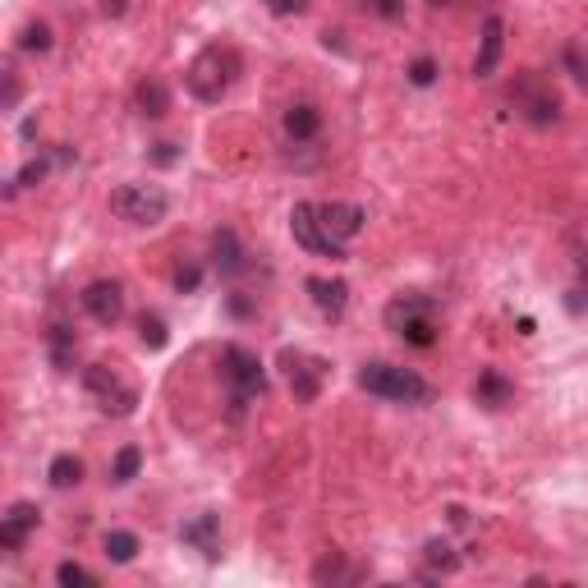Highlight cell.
I'll use <instances>...</instances> for the list:
<instances>
[{
	"instance_id": "6",
	"label": "cell",
	"mask_w": 588,
	"mask_h": 588,
	"mask_svg": "<svg viewBox=\"0 0 588 588\" xmlns=\"http://www.w3.org/2000/svg\"><path fill=\"white\" fill-rule=\"evenodd\" d=\"M83 382H88V391L97 396V405H102L106 414H115V419H129V414H134L138 391L120 373H115V368H106V363H92V368H83Z\"/></svg>"
},
{
	"instance_id": "25",
	"label": "cell",
	"mask_w": 588,
	"mask_h": 588,
	"mask_svg": "<svg viewBox=\"0 0 588 588\" xmlns=\"http://www.w3.org/2000/svg\"><path fill=\"white\" fill-rule=\"evenodd\" d=\"M423 556H428V566H437L441 575L460 570V556H455V547H451V543H441V538H432V543L423 547Z\"/></svg>"
},
{
	"instance_id": "13",
	"label": "cell",
	"mask_w": 588,
	"mask_h": 588,
	"mask_svg": "<svg viewBox=\"0 0 588 588\" xmlns=\"http://www.w3.org/2000/svg\"><path fill=\"white\" fill-rule=\"evenodd\" d=\"M501 46H506V19H501V14H487V19H483V42H478V60H474V74H478V79L497 74Z\"/></svg>"
},
{
	"instance_id": "2",
	"label": "cell",
	"mask_w": 588,
	"mask_h": 588,
	"mask_svg": "<svg viewBox=\"0 0 588 588\" xmlns=\"http://www.w3.org/2000/svg\"><path fill=\"white\" fill-rule=\"evenodd\" d=\"M359 386L368 396L400 400V405H423V400H432V386L423 382L414 368H396V363H363Z\"/></svg>"
},
{
	"instance_id": "10",
	"label": "cell",
	"mask_w": 588,
	"mask_h": 588,
	"mask_svg": "<svg viewBox=\"0 0 588 588\" xmlns=\"http://www.w3.org/2000/svg\"><path fill=\"white\" fill-rule=\"evenodd\" d=\"M83 308H88L92 322L115 327V322L125 317V290H120V281H92L88 290H83Z\"/></svg>"
},
{
	"instance_id": "16",
	"label": "cell",
	"mask_w": 588,
	"mask_h": 588,
	"mask_svg": "<svg viewBox=\"0 0 588 588\" xmlns=\"http://www.w3.org/2000/svg\"><path fill=\"white\" fill-rule=\"evenodd\" d=\"M308 294H313V304L322 308L327 317H340L345 313V304H350V285L327 281V276H313V281H308Z\"/></svg>"
},
{
	"instance_id": "14",
	"label": "cell",
	"mask_w": 588,
	"mask_h": 588,
	"mask_svg": "<svg viewBox=\"0 0 588 588\" xmlns=\"http://www.w3.org/2000/svg\"><path fill=\"white\" fill-rule=\"evenodd\" d=\"M180 538L189 547H198L207 561H216V556H221V520H216V515H198V520H189L180 529Z\"/></svg>"
},
{
	"instance_id": "33",
	"label": "cell",
	"mask_w": 588,
	"mask_h": 588,
	"mask_svg": "<svg viewBox=\"0 0 588 588\" xmlns=\"http://www.w3.org/2000/svg\"><path fill=\"white\" fill-rule=\"evenodd\" d=\"M152 161H157V166H175V161H180V147H175V143H157V147H152Z\"/></svg>"
},
{
	"instance_id": "3",
	"label": "cell",
	"mask_w": 588,
	"mask_h": 588,
	"mask_svg": "<svg viewBox=\"0 0 588 588\" xmlns=\"http://www.w3.org/2000/svg\"><path fill=\"white\" fill-rule=\"evenodd\" d=\"M235 79H239V56L230 46H207L203 56L189 65V74H184V83H189V92L198 102H221Z\"/></svg>"
},
{
	"instance_id": "7",
	"label": "cell",
	"mask_w": 588,
	"mask_h": 588,
	"mask_svg": "<svg viewBox=\"0 0 588 588\" xmlns=\"http://www.w3.org/2000/svg\"><path fill=\"white\" fill-rule=\"evenodd\" d=\"M221 368H226V377L235 382V414L244 409V400L267 391V373H262L258 354H249L244 345H226V350H221Z\"/></svg>"
},
{
	"instance_id": "19",
	"label": "cell",
	"mask_w": 588,
	"mask_h": 588,
	"mask_svg": "<svg viewBox=\"0 0 588 588\" xmlns=\"http://www.w3.org/2000/svg\"><path fill=\"white\" fill-rule=\"evenodd\" d=\"M317 129H322V115H317V106H290V111H285V134H290L294 143H308Z\"/></svg>"
},
{
	"instance_id": "12",
	"label": "cell",
	"mask_w": 588,
	"mask_h": 588,
	"mask_svg": "<svg viewBox=\"0 0 588 588\" xmlns=\"http://www.w3.org/2000/svg\"><path fill=\"white\" fill-rule=\"evenodd\" d=\"M37 520H42V510H37L33 501L10 506V515L0 520V547H5V552H19V547L28 543V533L37 529Z\"/></svg>"
},
{
	"instance_id": "36",
	"label": "cell",
	"mask_w": 588,
	"mask_h": 588,
	"mask_svg": "<svg viewBox=\"0 0 588 588\" xmlns=\"http://www.w3.org/2000/svg\"><path fill=\"white\" fill-rule=\"evenodd\" d=\"M102 10H106V14H115V19H120V14H125V0H102Z\"/></svg>"
},
{
	"instance_id": "15",
	"label": "cell",
	"mask_w": 588,
	"mask_h": 588,
	"mask_svg": "<svg viewBox=\"0 0 588 588\" xmlns=\"http://www.w3.org/2000/svg\"><path fill=\"white\" fill-rule=\"evenodd\" d=\"M474 400L483 409H506L510 400H515V382H510V377H501L497 368H483V373H478V382H474Z\"/></svg>"
},
{
	"instance_id": "21",
	"label": "cell",
	"mask_w": 588,
	"mask_h": 588,
	"mask_svg": "<svg viewBox=\"0 0 588 588\" xmlns=\"http://www.w3.org/2000/svg\"><path fill=\"white\" fill-rule=\"evenodd\" d=\"M106 556H111L115 566H129V561L138 556V538H134V533H125V529L106 533Z\"/></svg>"
},
{
	"instance_id": "30",
	"label": "cell",
	"mask_w": 588,
	"mask_h": 588,
	"mask_svg": "<svg viewBox=\"0 0 588 588\" xmlns=\"http://www.w3.org/2000/svg\"><path fill=\"white\" fill-rule=\"evenodd\" d=\"M56 579H60L65 588H74V584H97V575H92V570H83L79 561H65V566L56 570Z\"/></svg>"
},
{
	"instance_id": "37",
	"label": "cell",
	"mask_w": 588,
	"mask_h": 588,
	"mask_svg": "<svg viewBox=\"0 0 588 588\" xmlns=\"http://www.w3.org/2000/svg\"><path fill=\"white\" fill-rule=\"evenodd\" d=\"M428 5H437V10H441V5H455V0H428Z\"/></svg>"
},
{
	"instance_id": "22",
	"label": "cell",
	"mask_w": 588,
	"mask_h": 588,
	"mask_svg": "<svg viewBox=\"0 0 588 588\" xmlns=\"http://www.w3.org/2000/svg\"><path fill=\"white\" fill-rule=\"evenodd\" d=\"M46 478H51V487H74L83 478V464L74 460V455H56L51 469H46Z\"/></svg>"
},
{
	"instance_id": "27",
	"label": "cell",
	"mask_w": 588,
	"mask_h": 588,
	"mask_svg": "<svg viewBox=\"0 0 588 588\" xmlns=\"http://www.w3.org/2000/svg\"><path fill=\"white\" fill-rule=\"evenodd\" d=\"M51 359H56L60 373H69V363H74V336H69L65 327L51 331Z\"/></svg>"
},
{
	"instance_id": "26",
	"label": "cell",
	"mask_w": 588,
	"mask_h": 588,
	"mask_svg": "<svg viewBox=\"0 0 588 588\" xmlns=\"http://www.w3.org/2000/svg\"><path fill=\"white\" fill-rule=\"evenodd\" d=\"M19 46L28 51V56H42V51H51V28L46 23H28L19 37Z\"/></svg>"
},
{
	"instance_id": "34",
	"label": "cell",
	"mask_w": 588,
	"mask_h": 588,
	"mask_svg": "<svg viewBox=\"0 0 588 588\" xmlns=\"http://www.w3.org/2000/svg\"><path fill=\"white\" fill-rule=\"evenodd\" d=\"M304 5H308V0H267V10L281 14V19H285V14H299Z\"/></svg>"
},
{
	"instance_id": "11",
	"label": "cell",
	"mask_w": 588,
	"mask_h": 588,
	"mask_svg": "<svg viewBox=\"0 0 588 588\" xmlns=\"http://www.w3.org/2000/svg\"><path fill=\"white\" fill-rule=\"evenodd\" d=\"M317 216H322L327 235L340 239V244H350V239L363 230V221H368L359 203H317Z\"/></svg>"
},
{
	"instance_id": "28",
	"label": "cell",
	"mask_w": 588,
	"mask_h": 588,
	"mask_svg": "<svg viewBox=\"0 0 588 588\" xmlns=\"http://www.w3.org/2000/svg\"><path fill=\"white\" fill-rule=\"evenodd\" d=\"M405 74H409V83H414V88H432V83H437V74H441V69H437V60H432V56H419V60H414V65L405 69Z\"/></svg>"
},
{
	"instance_id": "23",
	"label": "cell",
	"mask_w": 588,
	"mask_h": 588,
	"mask_svg": "<svg viewBox=\"0 0 588 588\" xmlns=\"http://www.w3.org/2000/svg\"><path fill=\"white\" fill-rule=\"evenodd\" d=\"M313 579L317 584H345V579H354V570L345 566V556H322V561H317V570H313Z\"/></svg>"
},
{
	"instance_id": "9",
	"label": "cell",
	"mask_w": 588,
	"mask_h": 588,
	"mask_svg": "<svg viewBox=\"0 0 588 588\" xmlns=\"http://www.w3.org/2000/svg\"><path fill=\"white\" fill-rule=\"evenodd\" d=\"M281 363H285V377H290L294 400H299V405H313L317 391H322V377H327V363L308 359V354H299V350H285Z\"/></svg>"
},
{
	"instance_id": "17",
	"label": "cell",
	"mask_w": 588,
	"mask_h": 588,
	"mask_svg": "<svg viewBox=\"0 0 588 588\" xmlns=\"http://www.w3.org/2000/svg\"><path fill=\"white\" fill-rule=\"evenodd\" d=\"M134 102H138V111H143L147 120H161V115L170 111V92H166V83L161 79H143L134 88Z\"/></svg>"
},
{
	"instance_id": "38",
	"label": "cell",
	"mask_w": 588,
	"mask_h": 588,
	"mask_svg": "<svg viewBox=\"0 0 588 588\" xmlns=\"http://www.w3.org/2000/svg\"><path fill=\"white\" fill-rule=\"evenodd\" d=\"M584 313H588V299H584Z\"/></svg>"
},
{
	"instance_id": "32",
	"label": "cell",
	"mask_w": 588,
	"mask_h": 588,
	"mask_svg": "<svg viewBox=\"0 0 588 588\" xmlns=\"http://www.w3.org/2000/svg\"><path fill=\"white\" fill-rule=\"evenodd\" d=\"M198 281H203V272H198V267H175V290H180V294L198 290Z\"/></svg>"
},
{
	"instance_id": "5",
	"label": "cell",
	"mask_w": 588,
	"mask_h": 588,
	"mask_svg": "<svg viewBox=\"0 0 588 588\" xmlns=\"http://www.w3.org/2000/svg\"><path fill=\"white\" fill-rule=\"evenodd\" d=\"M111 212L129 226H161L170 212V198L157 189V184H120L111 193Z\"/></svg>"
},
{
	"instance_id": "1",
	"label": "cell",
	"mask_w": 588,
	"mask_h": 588,
	"mask_svg": "<svg viewBox=\"0 0 588 588\" xmlns=\"http://www.w3.org/2000/svg\"><path fill=\"white\" fill-rule=\"evenodd\" d=\"M386 327L396 331L400 340H409V345L428 350V345H437V299H428V294H396L386 304Z\"/></svg>"
},
{
	"instance_id": "35",
	"label": "cell",
	"mask_w": 588,
	"mask_h": 588,
	"mask_svg": "<svg viewBox=\"0 0 588 588\" xmlns=\"http://www.w3.org/2000/svg\"><path fill=\"white\" fill-rule=\"evenodd\" d=\"M19 102V79H14V69H5V111H14Z\"/></svg>"
},
{
	"instance_id": "24",
	"label": "cell",
	"mask_w": 588,
	"mask_h": 588,
	"mask_svg": "<svg viewBox=\"0 0 588 588\" xmlns=\"http://www.w3.org/2000/svg\"><path fill=\"white\" fill-rule=\"evenodd\" d=\"M138 469H143V451H138V446H125L111 464V483H129V478H138Z\"/></svg>"
},
{
	"instance_id": "29",
	"label": "cell",
	"mask_w": 588,
	"mask_h": 588,
	"mask_svg": "<svg viewBox=\"0 0 588 588\" xmlns=\"http://www.w3.org/2000/svg\"><path fill=\"white\" fill-rule=\"evenodd\" d=\"M566 65H570V74L579 79V88H588V46L584 42H570L566 46Z\"/></svg>"
},
{
	"instance_id": "20",
	"label": "cell",
	"mask_w": 588,
	"mask_h": 588,
	"mask_svg": "<svg viewBox=\"0 0 588 588\" xmlns=\"http://www.w3.org/2000/svg\"><path fill=\"white\" fill-rule=\"evenodd\" d=\"M138 340H143L147 350H166V345H170L166 322H161L157 313H143V317H138Z\"/></svg>"
},
{
	"instance_id": "18",
	"label": "cell",
	"mask_w": 588,
	"mask_h": 588,
	"mask_svg": "<svg viewBox=\"0 0 588 588\" xmlns=\"http://www.w3.org/2000/svg\"><path fill=\"white\" fill-rule=\"evenodd\" d=\"M212 258H216V267H221L226 276H235L239 267H244V249H239L235 230H216V235H212Z\"/></svg>"
},
{
	"instance_id": "8",
	"label": "cell",
	"mask_w": 588,
	"mask_h": 588,
	"mask_svg": "<svg viewBox=\"0 0 588 588\" xmlns=\"http://www.w3.org/2000/svg\"><path fill=\"white\" fill-rule=\"evenodd\" d=\"M290 230H294V239H299V244H304L308 253H322V258H331V262L345 258V244L327 235L322 216H317V203H294V212H290Z\"/></svg>"
},
{
	"instance_id": "31",
	"label": "cell",
	"mask_w": 588,
	"mask_h": 588,
	"mask_svg": "<svg viewBox=\"0 0 588 588\" xmlns=\"http://www.w3.org/2000/svg\"><path fill=\"white\" fill-rule=\"evenodd\" d=\"M363 5H368V10L377 14V19H405V0H363Z\"/></svg>"
},
{
	"instance_id": "4",
	"label": "cell",
	"mask_w": 588,
	"mask_h": 588,
	"mask_svg": "<svg viewBox=\"0 0 588 588\" xmlns=\"http://www.w3.org/2000/svg\"><path fill=\"white\" fill-rule=\"evenodd\" d=\"M510 106L520 111V120H529V125H538V129L561 120V92L552 88V79L533 74V69L515 74V83H510Z\"/></svg>"
}]
</instances>
